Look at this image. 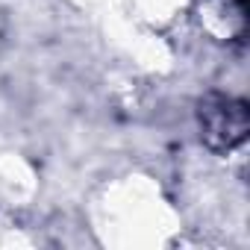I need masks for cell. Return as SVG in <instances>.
<instances>
[{
    "instance_id": "1",
    "label": "cell",
    "mask_w": 250,
    "mask_h": 250,
    "mask_svg": "<svg viewBox=\"0 0 250 250\" xmlns=\"http://www.w3.org/2000/svg\"><path fill=\"white\" fill-rule=\"evenodd\" d=\"M200 124H203V136L209 139L212 147L229 150V147H235V145L244 142V133H247V109L238 100L212 97L203 106V112H200Z\"/></svg>"
}]
</instances>
